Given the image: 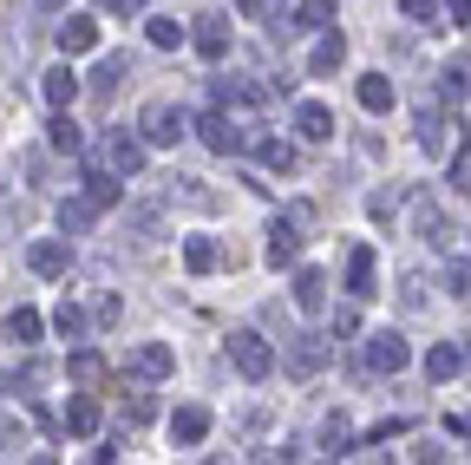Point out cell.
<instances>
[{"mask_svg": "<svg viewBox=\"0 0 471 465\" xmlns=\"http://www.w3.org/2000/svg\"><path fill=\"white\" fill-rule=\"evenodd\" d=\"M230 361H236L242 380H268V374H275V347H268L262 335H249V327H242V335H230Z\"/></svg>", "mask_w": 471, "mask_h": 465, "instance_id": "1", "label": "cell"}, {"mask_svg": "<svg viewBox=\"0 0 471 465\" xmlns=\"http://www.w3.org/2000/svg\"><path fill=\"white\" fill-rule=\"evenodd\" d=\"M137 138H145V145H177L184 138V112L164 105V99H151L145 112H137Z\"/></svg>", "mask_w": 471, "mask_h": 465, "instance_id": "2", "label": "cell"}, {"mask_svg": "<svg viewBox=\"0 0 471 465\" xmlns=\"http://www.w3.org/2000/svg\"><path fill=\"white\" fill-rule=\"evenodd\" d=\"M125 374H131V380H171V374H177V354L164 347V341H145V347H131Z\"/></svg>", "mask_w": 471, "mask_h": 465, "instance_id": "3", "label": "cell"}, {"mask_svg": "<svg viewBox=\"0 0 471 465\" xmlns=\"http://www.w3.org/2000/svg\"><path fill=\"white\" fill-rule=\"evenodd\" d=\"M295 308L301 315H321L327 308V276H321V269H295Z\"/></svg>", "mask_w": 471, "mask_h": 465, "instance_id": "4", "label": "cell"}, {"mask_svg": "<svg viewBox=\"0 0 471 465\" xmlns=\"http://www.w3.org/2000/svg\"><path fill=\"white\" fill-rule=\"evenodd\" d=\"M203 432H210V406H177L171 413V440L177 446H203Z\"/></svg>", "mask_w": 471, "mask_h": 465, "instance_id": "5", "label": "cell"}, {"mask_svg": "<svg viewBox=\"0 0 471 465\" xmlns=\"http://www.w3.org/2000/svg\"><path fill=\"white\" fill-rule=\"evenodd\" d=\"M406 361H412V354H406L400 335H373V347H367V367H373V374H400Z\"/></svg>", "mask_w": 471, "mask_h": 465, "instance_id": "6", "label": "cell"}, {"mask_svg": "<svg viewBox=\"0 0 471 465\" xmlns=\"http://www.w3.org/2000/svg\"><path fill=\"white\" fill-rule=\"evenodd\" d=\"M373 276H380V262H373V250H367V242H360V250H353V256H347V289H353V295H360V302H367V295H373V289H380V282H373Z\"/></svg>", "mask_w": 471, "mask_h": 465, "instance_id": "7", "label": "cell"}, {"mask_svg": "<svg viewBox=\"0 0 471 465\" xmlns=\"http://www.w3.org/2000/svg\"><path fill=\"white\" fill-rule=\"evenodd\" d=\"M419 145H426V151H446V145H452V119H446V105H419Z\"/></svg>", "mask_w": 471, "mask_h": 465, "instance_id": "8", "label": "cell"}, {"mask_svg": "<svg viewBox=\"0 0 471 465\" xmlns=\"http://www.w3.org/2000/svg\"><path fill=\"white\" fill-rule=\"evenodd\" d=\"M197 52H203V60H223V52H230V20L223 14H203L197 20Z\"/></svg>", "mask_w": 471, "mask_h": 465, "instance_id": "9", "label": "cell"}, {"mask_svg": "<svg viewBox=\"0 0 471 465\" xmlns=\"http://www.w3.org/2000/svg\"><path fill=\"white\" fill-rule=\"evenodd\" d=\"M105 157H112L125 177H137V171H145V138H131V131H112V145H105Z\"/></svg>", "mask_w": 471, "mask_h": 465, "instance_id": "10", "label": "cell"}, {"mask_svg": "<svg viewBox=\"0 0 471 465\" xmlns=\"http://www.w3.org/2000/svg\"><path fill=\"white\" fill-rule=\"evenodd\" d=\"M197 125H203V145H210V151H242V145H249V131H236L223 112H210V119H197Z\"/></svg>", "mask_w": 471, "mask_h": 465, "instance_id": "11", "label": "cell"}, {"mask_svg": "<svg viewBox=\"0 0 471 465\" xmlns=\"http://www.w3.org/2000/svg\"><path fill=\"white\" fill-rule=\"evenodd\" d=\"M66 242H33V250H26V269H33V276H66Z\"/></svg>", "mask_w": 471, "mask_h": 465, "instance_id": "12", "label": "cell"}, {"mask_svg": "<svg viewBox=\"0 0 471 465\" xmlns=\"http://www.w3.org/2000/svg\"><path fill=\"white\" fill-rule=\"evenodd\" d=\"M72 99H79V72L72 66H52L46 72V105H52V112H66Z\"/></svg>", "mask_w": 471, "mask_h": 465, "instance_id": "13", "label": "cell"}, {"mask_svg": "<svg viewBox=\"0 0 471 465\" xmlns=\"http://www.w3.org/2000/svg\"><path fill=\"white\" fill-rule=\"evenodd\" d=\"M66 432H79V440H92V432H99V400L92 394L66 400Z\"/></svg>", "mask_w": 471, "mask_h": 465, "instance_id": "14", "label": "cell"}, {"mask_svg": "<svg viewBox=\"0 0 471 465\" xmlns=\"http://www.w3.org/2000/svg\"><path fill=\"white\" fill-rule=\"evenodd\" d=\"M249 145H256V157L268 164V171H295V145L288 138H262V131H249Z\"/></svg>", "mask_w": 471, "mask_h": 465, "instance_id": "15", "label": "cell"}, {"mask_svg": "<svg viewBox=\"0 0 471 465\" xmlns=\"http://www.w3.org/2000/svg\"><path fill=\"white\" fill-rule=\"evenodd\" d=\"M86 204H92V210H112V204H125L118 177H112V171H86Z\"/></svg>", "mask_w": 471, "mask_h": 465, "instance_id": "16", "label": "cell"}, {"mask_svg": "<svg viewBox=\"0 0 471 465\" xmlns=\"http://www.w3.org/2000/svg\"><path fill=\"white\" fill-rule=\"evenodd\" d=\"M60 46H66V52H92V46H99V26H92L86 14H72V20L60 26Z\"/></svg>", "mask_w": 471, "mask_h": 465, "instance_id": "17", "label": "cell"}, {"mask_svg": "<svg viewBox=\"0 0 471 465\" xmlns=\"http://www.w3.org/2000/svg\"><path fill=\"white\" fill-rule=\"evenodd\" d=\"M288 367L308 380V374H321V335H295V347H288Z\"/></svg>", "mask_w": 471, "mask_h": 465, "instance_id": "18", "label": "cell"}, {"mask_svg": "<svg viewBox=\"0 0 471 465\" xmlns=\"http://www.w3.org/2000/svg\"><path fill=\"white\" fill-rule=\"evenodd\" d=\"M360 105H367V112H393V79L367 72V79H360Z\"/></svg>", "mask_w": 471, "mask_h": 465, "instance_id": "19", "label": "cell"}, {"mask_svg": "<svg viewBox=\"0 0 471 465\" xmlns=\"http://www.w3.org/2000/svg\"><path fill=\"white\" fill-rule=\"evenodd\" d=\"M295 131H301V138H334V119H327V105H301V112H295Z\"/></svg>", "mask_w": 471, "mask_h": 465, "instance_id": "20", "label": "cell"}, {"mask_svg": "<svg viewBox=\"0 0 471 465\" xmlns=\"http://www.w3.org/2000/svg\"><path fill=\"white\" fill-rule=\"evenodd\" d=\"M184 269H190V276H210V269H216V242L210 236H190L184 242Z\"/></svg>", "mask_w": 471, "mask_h": 465, "instance_id": "21", "label": "cell"}, {"mask_svg": "<svg viewBox=\"0 0 471 465\" xmlns=\"http://www.w3.org/2000/svg\"><path fill=\"white\" fill-rule=\"evenodd\" d=\"M7 341H14V347H33V341H40V315H33V308H14V315H7Z\"/></svg>", "mask_w": 471, "mask_h": 465, "instance_id": "22", "label": "cell"}, {"mask_svg": "<svg viewBox=\"0 0 471 465\" xmlns=\"http://www.w3.org/2000/svg\"><path fill=\"white\" fill-rule=\"evenodd\" d=\"M295 26H308V33H327V26H334V0H301Z\"/></svg>", "mask_w": 471, "mask_h": 465, "instance_id": "23", "label": "cell"}, {"mask_svg": "<svg viewBox=\"0 0 471 465\" xmlns=\"http://www.w3.org/2000/svg\"><path fill=\"white\" fill-rule=\"evenodd\" d=\"M419 236L432 242V250H446V242H452V216L446 210H419Z\"/></svg>", "mask_w": 471, "mask_h": 465, "instance_id": "24", "label": "cell"}, {"mask_svg": "<svg viewBox=\"0 0 471 465\" xmlns=\"http://www.w3.org/2000/svg\"><path fill=\"white\" fill-rule=\"evenodd\" d=\"M66 374L79 380V387H99V380H105V361H99V354H86V347H79L72 361H66Z\"/></svg>", "mask_w": 471, "mask_h": 465, "instance_id": "25", "label": "cell"}, {"mask_svg": "<svg viewBox=\"0 0 471 465\" xmlns=\"http://www.w3.org/2000/svg\"><path fill=\"white\" fill-rule=\"evenodd\" d=\"M341 60H347V40H341V33H321V46H315L308 66H315V72H334Z\"/></svg>", "mask_w": 471, "mask_h": 465, "instance_id": "26", "label": "cell"}, {"mask_svg": "<svg viewBox=\"0 0 471 465\" xmlns=\"http://www.w3.org/2000/svg\"><path fill=\"white\" fill-rule=\"evenodd\" d=\"M46 138H52V151H79L86 138H79V125L66 119V112H52V125H46Z\"/></svg>", "mask_w": 471, "mask_h": 465, "instance_id": "27", "label": "cell"}, {"mask_svg": "<svg viewBox=\"0 0 471 465\" xmlns=\"http://www.w3.org/2000/svg\"><path fill=\"white\" fill-rule=\"evenodd\" d=\"M446 99H471V52L446 66Z\"/></svg>", "mask_w": 471, "mask_h": 465, "instance_id": "28", "label": "cell"}, {"mask_svg": "<svg viewBox=\"0 0 471 465\" xmlns=\"http://www.w3.org/2000/svg\"><path fill=\"white\" fill-rule=\"evenodd\" d=\"M295 250H301V230H282V223H275V236H268V262H295Z\"/></svg>", "mask_w": 471, "mask_h": 465, "instance_id": "29", "label": "cell"}, {"mask_svg": "<svg viewBox=\"0 0 471 465\" xmlns=\"http://www.w3.org/2000/svg\"><path fill=\"white\" fill-rule=\"evenodd\" d=\"M426 374H432V387H438V380H452L458 374V347H432L426 354Z\"/></svg>", "mask_w": 471, "mask_h": 465, "instance_id": "30", "label": "cell"}, {"mask_svg": "<svg viewBox=\"0 0 471 465\" xmlns=\"http://www.w3.org/2000/svg\"><path fill=\"white\" fill-rule=\"evenodd\" d=\"M86 223H92V204H86V197H79V204L66 197V204H60V230H66V236H79Z\"/></svg>", "mask_w": 471, "mask_h": 465, "instance_id": "31", "label": "cell"}, {"mask_svg": "<svg viewBox=\"0 0 471 465\" xmlns=\"http://www.w3.org/2000/svg\"><path fill=\"white\" fill-rule=\"evenodd\" d=\"M321 446H327V452H347V446H353V426H347V413H334V420L321 426Z\"/></svg>", "mask_w": 471, "mask_h": 465, "instance_id": "32", "label": "cell"}, {"mask_svg": "<svg viewBox=\"0 0 471 465\" xmlns=\"http://www.w3.org/2000/svg\"><path fill=\"white\" fill-rule=\"evenodd\" d=\"M151 46H157V52L184 46V20H151Z\"/></svg>", "mask_w": 471, "mask_h": 465, "instance_id": "33", "label": "cell"}, {"mask_svg": "<svg viewBox=\"0 0 471 465\" xmlns=\"http://www.w3.org/2000/svg\"><path fill=\"white\" fill-rule=\"evenodd\" d=\"M52 327H60L66 341H79V335H86V308H79V302H66L60 315H52Z\"/></svg>", "mask_w": 471, "mask_h": 465, "instance_id": "34", "label": "cell"}, {"mask_svg": "<svg viewBox=\"0 0 471 465\" xmlns=\"http://www.w3.org/2000/svg\"><path fill=\"white\" fill-rule=\"evenodd\" d=\"M315 216H321V210H315L308 197H295V204H288V230H301V236H308V230H315Z\"/></svg>", "mask_w": 471, "mask_h": 465, "instance_id": "35", "label": "cell"}, {"mask_svg": "<svg viewBox=\"0 0 471 465\" xmlns=\"http://www.w3.org/2000/svg\"><path fill=\"white\" fill-rule=\"evenodd\" d=\"M151 413H157V400H151V394H131V400H125V420H131V426H145Z\"/></svg>", "mask_w": 471, "mask_h": 465, "instance_id": "36", "label": "cell"}, {"mask_svg": "<svg viewBox=\"0 0 471 465\" xmlns=\"http://www.w3.org/2000/svg\"><path fill=\"white\" fill-rule=\"evenodd\" d=\"M446 289H452V295H471V262H452V269H446Z\"/></svg>", "mask_w": 471, "mask_h": 465, "instance_id": "37", "label": "cell"}, {"mask_svg": "<svg viewBox=\"0 0 471 465\" xmlns=\"http://www.w3.org/2000/svg\"><path fill=\"white\" fill-rule=\"evenodd\" d=\"M118 72H125V60H105V66H99V79H92V86H99V99L118 86Z\"/></svg>", "mask_w": 471, "mask_h": 465, "instance_id": "38", "label": "cell"}, {"mask_svg": "<svg viewBox=\"0 0 471 465\" xmlns=\"http://www.w3.org/2000/svg\"><path fill=\"white\" fill-rule=\"evenodd\" d=\"M92 315H99V321H105V327H112V321H118V315H125V302H118V295H99V308H92Z\"/></svg>", "mask_w": 471, "mask_h": 465, "instance_id": "39", "label": "cell"}, {"mask_svg": "<svg viewBox=\"0 0 471 465\" xmlns=\"http://www.w3.org/2000/svg\"><path fill=\"white\" fill-rule=\"evenodd\" d=\"M400 14H412V20H432V14H438V0H400Z\"/></svg>", "mask_w": 471, "mask_h": 465, "instance_id": "40", "label": "cell"}, {"mask_svg": "<svg viewBox=\"0 0 471 465\" xmlns=\"http://www.w3.org/2000/svg\"><path fill=\"white\" fill-rule=\"evenodd\" d=\"M452 184H458V190H465V197H471V151H465V157H458V164H452Z\"/></svg>", "mask_w": 471, "mask_h": 465, "instance_id": "41", "label": "cell"}, {"mask_svg": "<svg viewBox=\"0 0 471 465\" xmlns=\"http://www.w3.org/2000/svg\"><path fill=\"white\" fill-rule=\"evenodd\" d=\"M353 327H360V315H353V308H341V315H334V341H347Z\"/></svg>", "mask_w": 471, "mask_h": 465, "instance_id": "42", "label": "cell"}, {"mask_svg": "<svg viewBox=\"0 0 471 465\" xmlns=\"http://www.w3.org/2000/svg\"><path fill=\"white\" fill-rule=\"evenodd\" d=\"M446 14H452V26H471V0H446Z\"/></svg>", "mask_w": 471, "mask_h": 465, "instance_id": "43", "label": "cell"}, {"mask_svg": "<svg viewBox=\"0 0 471 465\" xmlns=\"http://www.w3.org/2000/svg\"><path fill=\"white\" fill-rule=\"evenodd\" d=\"M86 465H118V446H99V452H92Z\"/></svg>", "mask_w": 471, "mask_h": 465, "instance_id": "44", "label": "cell"}, {"mask_svg": "<svg viewBox=\"0 0 471 465\" xmlns=\"http://www.w3.org/2000/svg\"><path fill=\"white\" fill-rule=\"evenodd\" d=\"M112 14H145V0H105Z\"/></svg>", "mask_w": 471, "mask_h": 465, "instance_id": "45", "label": "cell"}, {"mask_svg": "<svg viewBox=\"0 0 471 465\" xmlns=\"http://www.w3.org/2000/svg\"><path fill=\"white\" fill-rule=\"evenodd\" d=\"M236 7H242V14H249V20H256V14H262V0H236Z\"/></svg>", "mask_w": 471, "mask_h": 465, "instance_id": "46", "label": "cell"}, {"mask_svg": "<svg viewBox=\"0 0 471 465\" xmlns=\"http://www.w3.org/2000/svg\"><path fill=\"white\" fill-rule=\"evenodd\" d=\"M14 432H20V426H14V420H0V446H7V440H14Z\"/></svg>", "mask_w": 471, "mask_h": 465, "instance_id": "47", "label": "cell"}, {"mask_svg": "<svg viewBox=\"0 0 471 465\" xmlns=\"http://www.w3.org/2000/svg\"><path fill=\"white\" fill-rule=\"evenodd\" d=\"M26 465H52V459H46V452H40V459H26Z\"/></svg>", "mask_w": 471, "mask_h": 465, "instance_id": "48", "label": "cell"}]
</instances>
